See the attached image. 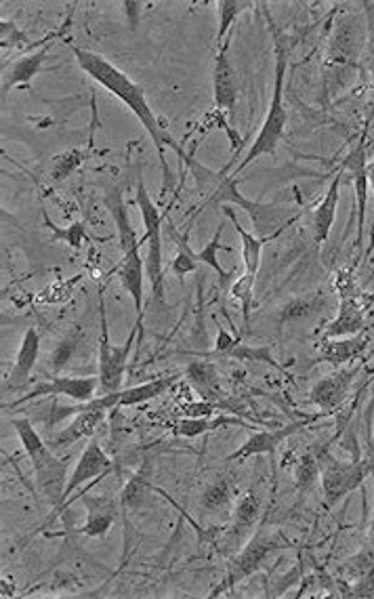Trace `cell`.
<instances>
[{
	"mask_svg": "<svg viewBox=\"0 0 374 599\" xmlns=\"http://www.w3.org/2000/svg\"><path fill=\"white\" fill-rule=\"evenodd\" d=\"M227 425H240L244 427L246 423L238 417H225V415H219V417H211V419H179L175 425H173V433L177 438H200L204 436V433H213L221 427H227Z\"/></svg>",
	"mask_w": 374,
	"mask_h": 599,
	"instance_id": "484cf974",
	"label": "cell"
},
{
	"mask_svg": "<svg viewBox=\"0 0 374 599\" xmlns=\"http://www.w3.org/2000/svg\"><path fill=\"white\" fill-rule=\"evenodd\" d=\"M240 97V82L238 74L232 66V59L227 55V43L217 49L215 66H213V103L215 108L225 114H234L236 103Z\"/></svg>",
	"mask_w": 374,
	"mask_h": 599,
	"instance_id": "9a60e30c",
	"label": "cell"
},
{
	"mask_svg": "<svg viewBox=\"0 0 374 599\" xmlns=\"http://www.w3.org/2000/svg\"><path fill=\"white\" fill-rule=\"evenodd\" d=\"M223 410L221 402H211V400H202V402H190L181 406V415L185 419H211L217 417V412Z\"/></svg>",
	"mask_w": 374,
	"mask_h": 599,
	"instance_id": "f35d334b",
	"label": "cell"
},
{
	"mask_svg": "<svg viewBox=\"0 0 374 599\" xmlns=\"http://www.w3.org/2000/svg\"><path fill=\"white\" fill-rule=\"evenodd\" d=\"M137 330L141 333V326H133L124 345H114L110 341V328L106 312L101 307V337H99V391L103 394H114V391L122 389L124 375H127L129 356L135 345Z\"/></svg>",
	"mask_w": 374,
	"mask_h": 599,
	"instance_id": "52a82bcc",
	"label": "cell"
},
{
	"mask_svg": "<svg viewBox=\"0 0 374 599\" xmlns=\"http://www.w3.org/2000/svg\"><path fill=\"white\" fill-rule=\"evenodd\" d=\"M110 471H114V461L108 457V452L101 448L97 438H91V442L85 446V450L80 452V457L72 469V475L68 478V484L64 490V501H61V505H59V509H55V513L66 507L72 494L82 484L95 482L97 478H101V475H108Z\"/></svg>",
	"mask_w": 374,
	"mask_h": 599,
	"instance_id": "8fae6325",
	"label": "cell"
},
{
	"mask_svg": "<svg viewBox=\"0 0 374 599\" xmlns=\"http://www.w3.org/2000/svg\"><path fill=\"white\" fill-rule=\"evenodd\" d=\"M217 7V49L225 43H230V28L236 24V19L246 11L255 7L253 3H238V0H221Z\"/></svg>",
	"mask_w": 374,
	"mask_h": 599,
	"instance_id": "f546056e",
	"label": "cell"
},
{
	"mask_svg": "<svg viewBox=\"0 0 374 599\" xmlns=\"http://www.w3.org/2000/svg\"><path fill=\"white\" fill-rule=\"evenodd\" d=\"M227 356H230V358H238V360H248V362H265V364H269V366H276V368H278V362H276L274 354H272V351H269L267 347L236 345Z\"/></svg>",
	"mask_w": 374,
	"mask_h": 599,
	"instance_id": "8d00e7d4",
	"label": "cell"
},
{
	"mask_svg": "<svg viewBox=\"0 0 374 599\" xmlns=\"http://www.w3.org/2000/svg\"><path fill=\"white\" fill-rule=\"evenodd\" d=\"M223 213L227 217H230V221L234 223L236 232H238V236L242 240V261H244V267H246L244 272L257 278V272H259V267H261L263 246H265V242H269V240L276 238V236H253L251 232H246L244 227H242V223H240V219H238V215L234 213L232 206L223 204Z\"/></svg>",
	"mask_w": 374,
	"mask_h": 599,
	"instance_id": "603a6c76",
	"label": "cell"
},
{
	"mask_svg": "<svg viewBox=\"0 0 374 599\" xmlns=\"http://www.w3.org/2000/svg\"><path fill=\"white\" fill-rule=\"evenodd\" d=\"M181 377H185L183 373L179 375H169V377H160L148 383H141L135 387H127V389H118L114 394H103L99 398H93L91 402H82L76 408H64L61 410V415H76L78 410H116V408H131V406H139L150 402L154 398H160L164 391H169Z\"/></svg>",
	"mask_w": 374,
	"mask_h": 599,
	"instance_id": "ba28073f",
	"label": "cell"
},
{
	"mask_svg": "<svg viewBox=\"0 0 374 599\" xmlns=\"http://www.w3.org/2000/svg\"><path fill=\"white\" fill-rule=\"evenodd\" d=\"M267 15L269 30H272V40H274V93L272 101H269V110L265 114L263 125L253 141V146L248 148L246 156L238 162V167L227 175L225 179L234 181L251 162L263 158V156H272L276 154L280 141L284 139V131L288 125V110L284 106V82H286V70H288V57H290V47H293V40H290L288 34L280 32L276 24L272 22V17Z\"/></svg>",
	"mask_w": 374,
	"mask_h": 599,
	"instance_id": "7a4b0ae2",
	"label": "cell"
},
{
	"mask_svg": "<svg viewBox=\"0 0 374 599\" xmlns=\"http://www.w3.org/2000/svg\"><path fill=\"white\" fill-rule=\"evenodd\" d=\"M221 234H223V225L217 227V232H215L213 240H211L209 244H206L204 249L194 251L192 257H194L196 263H204L206 267H211V270H213L221 280H227V278H230V272L223 270V265H221V261H219V253H221V251H230V249H223V246H221Z\"/></svg>",
	"mask_w": 374,
	"mask_h": 599,
	"instance_id": "4dcf8cb0",
	"label": "cell"
},
{
	"mask_svg": "<svg viewBox=\"0 0 374 599\" xmlns=\"http://www.w3.org/2000/svg\"><path fill=\"white\" fill-rule=\"evenodd\" d=\"M11 425L17 431V438L22 442L28 459L32 461L40 490L45 492L49 503L57 509L64 501V490L68 484L66 463L55 457V450L40 438V433L28 419H13Z\"/></svg>",
	"mask_w": 374,
	"mask_h": 599,
	"instance_id": "3957f363",
	"label": "cell"
},
{
	"mask_svg": "<svg viewBox=\"0 0 374 599\" xmlns=\"http://www.w3.org/2000/svg\"><path fill=\"white\" fill-rule=\"evenodd\" d=\"M370 345V339L360 333V335H353V337H341V339H324L322 345H320V360L335 366V368H341L349 362H353L356 358H360L364 351L368 349Z\"/></svg>",
	"mask_w": 374,
	"mask_h": 599,
	"instance_id": "7402d4cb",
	"label": "cell"
},
{
	"mask_svg": "<svg viewBox=\"0 0 374 599\" xmlns=\"http://www.w3.org/2000/svg\"><path fill=\"white\" fill-rule=\"evenodd\" d=\"M341 167L345 169L347 179L353 183L358 200V249L362 246L364 236V223H366V204H368V160H366V131H362L358 146L349 152V156L343 160Z\"/></svg>",
	"mask_w": 374,
	"mask_h": 599,
	"instance_id": "4fadbf2b",
	"label": "cell"
},
{
	"mask_svg": "<svg viewBox=\"0 0 374 599\" xmlns=\"http://www.w3.org/2000/svg\"><path fill=\"white\" fill-rule=\"evenodd\" d=\"M320 417L301 419V421H295V423H290V425L280 427V429H274V431H255L253 436H248V440L236 452H232L230 457H227V461H246L251 457H259V454H274L284 440H288L290 436H295L299 429L311 425L314 421H318Z\"/></svg>",
	"mask_w": 374,
	"mask_h": 599,
	"instance_id": "5bb4252c",
	"label": "cell"
},
{
	"mask_svg": "<svg viewBox=\"0 0 374 599\" xmlns=\"http://www.w3.org/2000/svg\"><path fill=\"white\" fill-rule=\"evenodd\" d=\"M122 9H124V11H129L127 17L131 19V26L137 28V24H139V11L143 9V5H141V3H124Z\"/></svg>",
	"mask_w": 374,
	"mask_h": 599,
	"instance_id": "b9f144b4",
	"label": "cell"
},
{
	"mask_svg": "<svg viewBox=\"0 0 374 599\" xmlns=\"http://www.w3.org/2000/svg\"><path fill=\"white\" fill-rule=\"evenodd\" d=\"M345 181V169L341 167L337 175L332 177L328 190L318 204V209L311 215V232H314V240L318 244H324L330 236L332 225L337 221V209H339V194H341V185Z\"/></svg>",
	"mask_w": 374,
	"mask_h": 599,
	"instance_id": "d6986e66",
	"label": "cell"
},
{
	"mask_svg": "<svg viewBox=\"0 0 374 599\" xmlns=\"http://www.w3.org/2000/svg\"><path fill=\"white\" fill-rule=\"evenodd\" d=\"M322 494H324V503L326 507H335L341 503L345 497L362 486L366 478L374 473V452L366 459H351V461H337L332 457H326L322 463Z\"/></svg>",
	"mask_w": 374,
	"mask_h": 599,
	"instance_id": "8992f818",
	"label": "cell"
},
{
	"mask_svg": "<svg viewBox=\"0 0 374 599\" xmlns=\"http://www.w3.org/2000/svg\"><path fill=\"white\" fill-rule=\"evenodd\" d=\"M97 391H99V377H55L51 381L36 383L26 396L17 398L13 404H5V408L22 406L47 396H66L74 402H91Z\"/></svg>",
	"mask_w": 374,
	"mask_h": 599,
	"instance_id": "30bf717a",
	"label": "cell"
},
{
	"mask_svg": "<svg viewBox=\"0 0 374 599\" xmlns=\"http://www.w3.org/2000/svg\"><path fill=\"white\" fill-rule=\"evenodd\" d=\"M85 278V276H74L70 280H64V282H53L49 286H45L43 291H40L36 295V301L38 303H45V305H59V303H66L72 299L74 291L78 288V282Z\"/></svg>",
	"mask_w": 374,
	"mask_h": 599,
	"instance_id": "d6a6232c",
	"label": "cell"
},
{
	"mask_svg": "<svg viewBox=\"0 0 374 599\" xmlns=\"http://www.w3.org/2000/svg\"><path fill=\"white\" fill-rule=\"evenodd\" d=\"M40 333L36 328H28L26 335L22 339V345H19V351H17V358L13 362V368L11 373L7 377V387L5 391L7 394H13V391H19L30 385V377H32V370L38 362V356H40Z\"/></svg>",
	"mask_w": 374,
	"mask_h": 599,
	"instance_id": "2e32d148",
	"label": "cell"
},
{
	"mask_svg": "<svg viewBox=\"0 0 374 599\" xmlns=\"http://www.w3.org/2000/svg\"><path fill=\"white\" fill-rule=\"evenodd\" d=\"M103 417H106V410H78L72 423L66 425L61 431H57L51 438L49 446L53 450H61V448H68L80 440L93 436L95 429L101 425Z\"/></svg>",
	"mask_w": 374,
	"mask_h": 599,
	"instance_id": "44dd1931",
	"label": "cell"
},
{
	"mask_svg": "<svg viewBox=\"0 0 374 599\" xmlns=\"http://www.w3.org/2000/svg\"><path fill=\"white\" fill-rule=\"evenodd\" d=\"M368 183H370V190L374 194V160L368 164Z\"/></svg>",
	"mask_w": 374,
	"mask_h": 599,
	"instance_id": "7bdbcfd3",
	"label": "cell"
},
{
	"mask_svg": "<svg viewBox=\"0 0 374 599\" xmlns=\"http://www.w3.org/2000/svg\"><path fill=\"white\" fill-rule=\"evenodd\" d=\"M368 28L360 24L356 13H343L337 17L335 28L330 32L326 66L339 76L356 68L362 53L366 51Z\"/></svg>",
	"mask_w": 374,
	"mask_h": 599,
	"instance_id": "277c9868",
	"label": "cell"
},
{
	"mask_svg": "<svg viewBox=\"0 0 374 599\" xmlns=\"http://www.w3.org/2000/svg\"><path fill=\"white\" fill-rule=\"evenodd\" d=\"M232 501V486L227 484L225 480H219L215 484H211L206 488L202 503L206 511H221L227 507V503Z\"/></svg>",
	"mask_w": 374,
	"mask_h": 599,
	"instance_id": "d590c367",
	"label": "cell"
},
{
	"mask_svg": "<svg viewBox=\"0 0 374 599\" xmlns=\"http://www.w3.org/2000/svg\"><path fill=\"white\" fill-rule=\"evenodd\" d=\"M360 375L358 366L337 368L335 373L322 377L309 391V402L320 408V415H332L337 412L353 387V381Z\"/></svg>",
	"mask_w": 374,
	"mask_h": 599,
	"instance_id": "7c38bea8",
	"label": "cell"
},
{
	"mask_svg": "<svg viewBox=\"0 0 374 599\" xmlns=\"http://www.w3.org/2000/svg\"><path fill=\"white\" fill-rule=\"evenodd\" d=\"M372 448H374V431H372Z\"/></svg>",
	"mask_w": 374,
	"mask_h": 599,
	"instance_id": "ee69618b",
	"label": "cell"
},
{
	"mask_svg": "<svg viewBox=\"0 0 374 599\" xmlns=\"http://www.w3.org/2000/svg\"><path fill=\"white\" fill-rule=\"evenodd\" d=\"M236 345H238V341L230 333H227V330H223V326H219V335H217V341H215V354L227 356Z\"/></svg>",
	"mask_w": 374,
	"mask_h": 599,
	"instance_id": "60d3db41",
	"label": "cell"
},
{
	"mask_svg": "<svg viewBox=\"0 0 374 599\" xmlns=\"http://www.w3.org/2000/svg\"><path fill=\"white\" fill-rule=\"evenodd\" d=\"M45 223H47L49 230L53 232V240L66 242L68 246H72L74 251H80V249H82V244H85V242L89 240L85 221H74V223H70L68 227H57V225L47 217Z\"/></svg>",
	"mask_w": 374,
	"mask_h": 599,
	"instance_id": "836d02e7",
	"label": "cell"
},
{
	"mask_svg": "<svg viewBox=\"0 0 374 599\" xmlns=\"http://www.w3.org/2000/svg\"><path fill=\"white\" fill-rule=\"evenodd\" d=\"M148 497H150V484L145 482L141 475H135V478L129 482V486L122 492V503L127 507H141Z\"/></svg>",
	"mask_w": 374,
	"mask_h": 599,
	"instance_id": "74e56055",
	"label": "cell"
},
{
	"mask_svg": "<svg viewBox=\"0 0 374 599\" xmlns=\"http://www.w3.org/2000/svg\"><path fill=\"white\" fill-rule=\"evenodd\" d=\"M320 478H322V465L320 459L316 457V452H305L297 463V473H295L299 494L309 492Z\"/></svg>",
	"mask_w": 374,
	"mask_h": 599,
	"instance_id": "1f68e13d",
	"label": "cell"
},
{
	"mask_svg": "<svg viewBox=\"0 0 374 599\" xmlns=\"http://www.w3.org/2000/svg\"><path fill=\"white\" fill-rule=\"evenodd\" d=\"M137 206L143 219L145 236L141 238V244L148 242V257H145V276H148L152 284V293L158 301L164 299V288H162V223L164 217L160 215L158 206L154 204L145 181L139 175L137 179Z\"/></svg>",
	"mask_w": 374,
	"mask_h": 599,
	"instance_id": "5b68a950",
	"label": "cell"
},
{
	"mask_svg": "<svg viewBox=\"0 0 374 599\" xmlns=\"http://www.w3.org/2000/svg\"><path fill=\"white\" fill-rule=\"evenodd\" d=\"M347 572L356 578V589L351 591V595H360V597L374 595V509H372V520H370L366 543L362 545L358 555L351 557L347 562Z\"/></svg>",
	"mask_w": 374,
	"mask_h": 599,
	"instance_id": "ffe728a7",
	"label": "cell"
},
{
	"mask_svg": "<svg viewBox=\"0 0 374 599\" xmlns=\"http://www.w3.org/2000/svg\"><path fill=\"white\" fill-rule=\"evenodd\" d=\"M183 375L190 379V383L194 385L196 391H200L204 400L217 402V398L221 396V389H219V373H217L215 364L206 362V360L190 362V366L185 368Z\"/></svg>",
	"mask_w": 374,
	"mask_h": 599,
	"instance_id": "d4e9b609",
	"label": "cell"
},
{
	"mask_svg": "<svg viewBox=\"0 0 374 599\" xmlns=\"http://www.w3.org/2000/svg\"><path fill=\"white\" fill-rule=\"evenodd\" d=\"M255 276L251 274H242L230 288V295L238 301L240 309H242V318L248 324L251 322V305H253V297H255Z\"/></svg>",
	"mask_w": 374,
	"mask_h": 599,
	"instance_id": "e575fe53",
	"label": "cell"
},
{
	"mask_svg": "<svg viewBox=\"0 0 374 599\" xmlns=\"http://www.w3.org/2000/svg\"><path fill=\"white\" fill-rule=\"evenodd\" d=\"M284 547H290V545L282 541L280 534H267V536H263V534L257 536L255 534L253 539L244 545V549L234 557L230 568H227V576L221 581L219 589L213 591V597L227 591V589L236 587L242 581H246L248 576H253L265 564V560L269 555H272L278 549H284Z\"/></svg>",
	"mask_w": 374,
	"mask_h": 599,
	"instance_id": "9c48e42d",
	"label": "cell"
},
{
	"mask_svg": "<svg viewBox=\"0 0 374 599\" xmlns=\"http://www.w3.org/2000/svg\"><path fill=\"white\" fill-rule=\"evenodd\" d=\"M49 51H51V45L11 61V64L3 70V91H0V95H3V101L11 95L13 89L30 85V82L34 80V76L40 74V70H43Z\"/></svg>",
	"mask_w": 374,
	"mask_h": 599,
	"instance_id": "ac0fdd59",
	"label": "cell"
},
{
	"mask_svg": "<svg viewBox=\"0 0 374 599\" xmlns=\"http://www.w3.org/2000/svg\"><path fill=\"white\" fill-rule=\"evenodd\" d=\"M72 53H74L82 72H85L91 80H95L99 87L110 91L116 99H120L124 106H127L137 116V120L143 125L145 133L150 135L154 148L158 152L166 185L171 183L169 164H166V158H164V148L166 146L173 148V152L187 164V167H190V169L194 167V162H196L194 156L185 154L179 143L169 133H166L164 122L154 114L150 101H148V97H145V91L141 89V85H137V82L127 72H122L118 66H114L110 59H106V57L95 53V51L72 45Z\"/></svg>",
	"mask_w": 374,
	"mask_h": 599,
	"instance_id": "6da1fadb",
	"label": "cell"
},
{
	"mask_svg": "<svg viewBox=\"0 0 374 599\" xmlns=\"http://www.w3.org/2000/svg\"><path fill=\"white\" fill-rule=\"evenodd\" d=\"M324 301L318 295H307V297H297L290 299L280 312H278V320L282 324H295V322H305L309 318H314L320 314Z\"/></svg>",
	"mask_w": 374,
	"mask_h": 599,
	"instance_id": "4316f807",
	"label": "cell"
},
{
	"mask_svg": "<svg viewBox=\"0 0 374 599\" xmlns=\"http://www.w3.org/2000/svg\"><path fill=\"white\" fill-rule=\"evenodd\" d=\"M366 11V28H368V40H366V59H368V72L372 78V89H374V5L362 3Z\"/></svg>",
	"mask_w": 374,
	"mask_h": 599,
	"instance_id": "ab89813d",
	"label": "cell"
},
{
	"mask_svg": "<svg viewBox=\"0 0 374 599\" xmlns=\"http://www.w3.org/2000/svg\"><path fill=\"white\" fill-rule=\"evenodd\" d=\"M91 154H87L85 150H78V148H72V150H66L57 154L53 160H51V171H49V183L51 185H61L68 177H72L82 164H85L89 160Z\"/></svg>",
	"mask_w": 374,
	"mask_h": 599,
	"instance_id": "83f0119b",
	"label": "cell"
},
{
	"mask_svg": "<svg viewBox=\"0 0 374 599\" xmlns=\"http://www.w3.org/2000/svg\"><path fill=\"white\" fill-rule=\"evenodd\" d=\"M259 515H261V499L255 492H246L234 507V520H232L234 534L242 536L248 530H253L255 524L259 522Z\"/></svg>",
	"mask_w": 374,
	"mask_h": 599,
	"instance_id": "f1b7e54d",
	"label": "cell"
},
{
	"mask_svg": "<svg viewBox=\"0 0 374 599\" xmlns=\"http://www.w3.org/2000/svg\"><path fill=\"white\" fill-rule=\"evenodd\" d=\"M366 318H364V307L358 301L356 293L343 295L339 303V314L332 318L324 326V339H341V337H353L364 333Z\"/></svg>",
	"mask_w": 374,
	"mask_h": 599,
	"instance_id": "e0dca14e",
	"label": "cell"
},
{
	"mask_svg": "<svg viewBox=\"0 0 374 599\" xmlns=\"http://www.w3.org/2000/svg\"><path fill=\"white\" fill-rule=\"evenodd\" d=\"M87 522L78 528V534L91 536V539H103L114 526V505L110 499H89L87 501Z\"/></svg>",
	"mask_w": 374,
	"mask_h": 599,
	"instance_id": "cb8c5ba5",
	"label": "cell"
}]
</instances>
